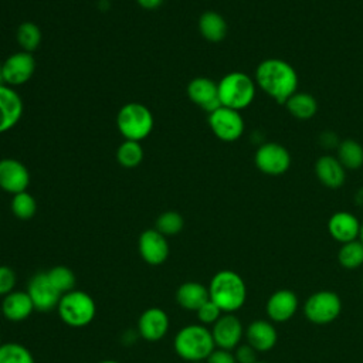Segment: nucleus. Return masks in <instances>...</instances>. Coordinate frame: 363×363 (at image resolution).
<instances>
[{"label":"nucleus","mask_w":363,"mask_h":363,"mask_svg":"<svg viewBox=\"0 0 363 363\" xmlns=\"http://www.w3.org/2000/svg\"><path fill=\"white\" fill-rule=\"evenodd\" d=\"M255 84L277 104H285L298 89V74L285 60L267 58L255 69Z\"/></svg>","instance_id":"nucleus-1"},{"label":"nucleus","mask_w":363,"mask_h":363,"mask_svg":"<svg viewBox=\"0 0 363 363\" xmlns=\"http://www.w3.org/2000/svg\"><path fill=\"white\" fill-rule=\"evenodd\" d=\"M208 295L223 313H234L245 303L247 286L241 275L235 271L221 269L213 275L208 285Z\"/></svg>","instance_id":"nucleus-2"},{"label":"nucleus","mask_w":363,"mask_h":363,"mask_svg":"<svg viewBox=\"0 0 363 363\" xmlns=\"http://www.w3.org/2000/svg\"><path fill=\"white\" fill-rule=\"evenodd\" d=\"M174 352L186 362H206L216 349L211 330L201 323L183 326L174 336Z\"/></svg>","instance_id":"nucleus-3"},{"label":"nucleus","mask_w":363,"mask_h":363,"mask_svg":"<svg viewBox=\"0 0 363 363\" xmlns=\"http://www.w3.org/2000/svg\"><path fill=\"white\" fill-rule=\"evenodd\" d=\"M255 81L240 71L228 72L218 82V99L221 106L241 111L250 106L255 98Z\"/></svg>","instance_id":"nucleus-4"},{"label":"nucleus","mask_w":363,"mask_h":363,"mask_svg":"<svg viewBox=\"0 0 363 363\" xmlns=\"http://www.w3.org/2000/svg\"><path fill=\"white\" fill-rule=\"evenodd\" d=\"M57 312L65 325L71 328H84L94 320L96 305L89 294L72 289L61 296Z\"/></svg>","instance_id":"nucleus-5"},{"label":"nucleus","mask_w":363,"mask_h":363,"mask_svg":"<svg viewBox=\"0 0 363 363\" xmlns=\"http://www.w3.org/2000/svg\"><path fill=\"white\" fill-rule=\"evenodd\" d=\"M116 126L126 140L140 142L153 129V115L147 106L139 102H130L119 109Z\"/></svg>","instance_id":"nucleus-6"},{"label":"nucleus","mask_w":363,"mask_h":363,"mask_svg":"<svg viewBox=\"0 0 363 363\" xmlns=\"http://www.w3.org/2000/svg\"><path fill=\"white\" fill-rule=\"evenodd\" d=\"M342 312V299L333 291H316L303 303L306 319L315 325H328L339 318Z\"/></svg>","instance_id":"nucleus-7"},{"label":"nucleus","mask_w":363,"mask_h":363,"mask_svg":"<svg viewBox=\"0 0 363 363\" xmlns=\"http://www.w3.org/2000/svg\"><path fill=\"white\" fill-rule=\"evenodd\" d=\"M254 163L264 174L279 176L289 169L291 155L285 146L277 142H267L257 149Z\"/></svg>","instance_id":"nucleus-8"},{"label":"nucleus","mask_w":363,"mask_h":363,"mask_svg":"<svg viewBox=\"0 0 363 363\" xmlns=\"http://www.w3.org/2000/svg\"><path fill=\"white\" fill-rule=\"evenodd\" d=\"M208 125L213 133L224 142H234L244 133V121L240 111L225 106L208 113Z\"/></svg>","instance_id":"nucleus-9"},{"label":"nucleus","mask_w":363,"mask_h":363,"mask_svg":"<svg viewBox=\"0 0 363 363\" xmlns=\"http://www.w3.org/2000/svg\"><path fill=\"white\" fill-rule=\"evenodd\" d=\"M27 294L34 305V309L40 312L57 309L62 296L50 282L47 272H37L30 278L27 284Z\"/></svg>","instance_id":"nucleus-10"},{"label":"nucleus","mask_w":363,"mask_h":363,"mask_svg":"<svg viewBox=\"0 0 363 363\" xmlns=\"http://www.w3.org/2000/svg\"><path fill=\"white\" fill-rule=\"evenodd\" d=\"M210 330L216 347L234 350L240 345L245 329L234 313H223Z\"/></svg>","instance_id":"nucleus-11"},{"label":"nucleus","mask_w":363,"mask_h":363,"mask_svg":"<svg viewBox=\"0 0 363 363\" xmlns=\"http://www.w3.org/2000/svg\"><path fill=\"white\" fill-rule=\"evenodd\" d=\"M138 250L142 259L149 265H162L169 257V242L156 228L145 230L138 240Z\"/></svg>","instance_id":"nucleus-12"},{"label":"nucleus","mask_w":363,"mask_h":363,"mask_svg":"<svg viewBox=\"0 0 363 363\" xmlns=\"http://www.w3.org/2000/svg\"><path fill=\"white\" fill-rule=\"evenodd\" d=\"M30 184L28 169L17 159H1L0 160V189L17 194L26 191Z\"/></svg>","instance_id":"nucleus-13"},{"label":"nucleus","mask_w":363,"mask_h":363,"mask_svg":"<svg viewBox=\"0 0 363 363\" xmlns=\"http://www.w3.org/2000/svg\"><path fill=\"white\" fill-rule=\"evenodd\" d=\"M3 71L6 85L11 88L23 85L33 77L35 71L34 57L31 55V52L26 51L14 52L3 62Z\"/></svg>","instance_id":"nucleus-14"},{"label":"nucleus","mask_w":363,"mask_h":363,"mask_svg":"<svg viewBox=\"0 0 363 363\" xmlns=\"http://www.w3.org/2000/svg\"><path fill=\"white\" fill-rule=\"evenodd\" d=\"M299 306L298 296L291 289H278L269 295L265 305L267 316L271 322L284 323L294 318Z\"/></svg>","instance_id":"nucleus-15"},{"label":"nucleus","mask_w":363,"mask_h":363,"mask_svg":"<svg viewBox=\"0 0 363 363\" xmlns=\"http://www.w3.org/2000/svg\"><path fill=\"white\" fill-rule=\"evenodd\" d=\"M169 326L167 313L157 306L147 308L138 319V333L147 342L160 340L167 333Z\"/></svg>","instance_id":"nucleus-16"},{"label":"nucleus","mask_w":363,"mask_h":363,"mask_svg":"<svg viewBox=\"0 0 363 363\" xmlns=\"http://www.w3.org/2000/svg\"><path fill=\"white\" fill-rule=\"evenodd\" d=\"M187 95L196 105L201 106L206 112L211 113L221 106L218 99L217 82L206 77H197L187 85Z\"/></svg>","instance_id":"nucleus-17"},{"label":"nucleus","mask_w":363,"mask_h":363,"mask_svg":"<svg viewBox=\"0 0 363 363\" xmlns=\"http://www.w3.org/2000/svg\"><path fill=\"white\" fill-rule=\"evenodd\" d=\"M360 225L362 221H359L354 214L349 211H336L328 221V231L335 241L345 244L359 240Z\"/></svg>","instance_id":"nucleus-18"},{"label":"nucleus","mask_w":363,"mask_h":363,"mask_svg":"<svg viewBox=\"0 0 363 363\" xmlns=\"http://www.w3.org/2000/svg\"><path fill=\"white\" fill-rule=\"evenodd\" d=\"M23 115V101L9 85L0 86V133L10 130Z\"/></svg>","instance_id":"nucleus-19"},{"label":"nucleus","mask_w":363,"mask_h":363,"mask_svg":"<svg viewBox=\"0 0 363 363\" xmlns=\"http://www.w3.org/2000/svg\"><path fill=\"white\" fill-rule=\"evenodd\" d=\"M244 336L247 339V343L252 346L257 352H268L278 342V333L274 323L264 319H257L251 322L245 328Z\"/></svg>","instance_id":"nucleus-20"},{"label":"nucleus","mask_w":363,"mask_h":363,"mask_svg":"<svg viewBox=\"0 0 363 363\" xmlns=\"http://www.w3.org/2000/svg\"><path fill=\"white\" fill-rule=\"evenodd\" d=\"M315 174L328 189H339L346 180V169L336 156L330 155H323L315 162Z\"/></svg>","instance_id":"nucleus-21"},{"label":"nucleus","mask_w":363,"mask_h":363,"mask_svg":"<svg viewBox=\"0 0 363 363\" xmlns=\"http://www.w3.org/2000/svg\"><path fill=\"white\" fill-rule=\"evenodd\" d=\"M33 311L35 309L27 291H13L1 301V313L10 322L26 320Z\"/></svg>","instance_id":"nucleus-22"},{"label":"nucleus","mask_w":363,"mask_h":363,"mask_svg":"<svg viewBox=\"0 0 363 363\" xmlns=\"http://www.w3.org/2000/svg\"><path fill=\"white\" fill-rule=\"evenodd\" d=\"M208 299V288L196 281L183 282L176 291V301L186 311L196 312Z\"/></svg>","instance_id":"nucleus-23"},{"label":"nucleus","mask_w":363,"mask_h":363,"mask_svg":"<svg viewBox=\"0 0 363 363\" xmlns=\"http://www.w3.org/2000/svg\"><path fill=\"white\" fill-rule=\"evenodd\" d=\"M199 31L204 40L220 43L227 35V23L217 11H204L199 18Z\"/></svg>","instance_id":"nucleus-24"},{"label":"nucleus","mask_w":363,"mask_h":363,"mask_svg":"<svg viewBox=\"0 0 363 363\" xmlns=\"http://www.w3.org/2000/svg\"><path fill=\"white\" fill-rule=\"evenodd\" d=\"M286 106V111L299 121H308L315 116L318 112V102L313 98V95L308 92H295L292 96L288 98V101L284 104Z\"/></svg>","instance_id":"nucleus-25"},{"label":"nucleus","mask_w":363,"mask_h":363,"mask_svg":"<svg viewBox=\"0 0 363 363\" xmlns=\"http://www.w3.org/2000/svg\"><path fill=\"white\" fill-rule=\"evenodd\" d=\"M337 160L347 170H357L363 166V146L354 139H345L337 145Z\"/></svg>","instance_id":"nucleus-26"},{"label":"nucleus","mask_w":363,"mask_h":363,"mask_svg":"<svg viewBox=\"0 0 363 363\" xmlns=\"http://www.w3.org/2000/svg\"><path fill=\"white\" fill-rule=\"evenodd\" d=\"M337 261L346 269H356L363 265V242L360 240L349 241L340 245Z\"/></svg>","instance_id":"nucleus-27"},{"label":"nucleus","mask_w":363,"mask_h":363,"mask_svg":"<svg viewBox=\"0 0 363 363\" xmlns=\"http://www.w3.org/2000/svg\"><path fill=\"white\" fill-rule=\"evenodd\" d=\"M143 159V147L136 140L122 142L116 150V160L121 166L126 169H132L140 164Z\"/></svg>","instance_id":"nucleus-28"},{"label":"nucleus","mask_w":363,"mask_h":363,"mask_svg":"<svg viewBox=\"0 0 363 363\" xmlns=\"http://www.w3.org/2000/svg\"><path fill=\"white\" fill-rule=\"evenodd\" d=\"M45 272H47V277H48L50 282L52 284V286L61 295L74 289V286H75V274L71 268H68L65 265H57V267H52L51 269H48Z\"/></svg>","instance_id":"nucleus-29"},{"label":"nucleus","mask_w":363,"mask_h":363,"mask_svg":"<svg viewBox=\"0 0 363 363\" xmlns=\"http://www.w3.org/2000/svg\"><path fill=\"white\" fill-rule=\"evenodd\" d=\"M17 43L23 51L31 52L41 43V30L35 23L26 21L17 28Z\"/></svg>","instance_id":"nucleus-30"},{"label":"nucleus","mask_w":363,"mask_h":363,"mask_svg":"<svg viewBox=\"0 0 363 363\" xmlns=\"http://www.w3.org/2000/svg\"><path fill=\"white\" fill-rule=\"evenodd\" d=\"M0 363H34L31 352L16 342L0 345Z\"/></svg>","instance_id":"nucleus-31"},{"label":"nucleus","mask_w":363,"mask_h":363,"mask_svg":"<svg viewBox=\"0 0 363 363\" xmlns=\"http://www.w3.org/2000/svg\"><path fill=\"white\" fill-rule=\"evenodd\" d=\"M11 213L20 220H30L37 211V201L35 199L26 191L17 193L11 199Z\"/></svg>","instance_id":"nucleus-32"},{"label":"nucleus","mask_w":363,"mask_h":363,"mask_svg":"<svg viewBox=\"0 0 363 363\" xmlns=\"http://www.w3.org/2000/svg\"><path fill=\"white\" fill-rule=\"evenodd\" d=\"M184 220L177 211H164L156 220V230L164 237L176 235L183 230Z\"/></svg>","instance_id":"nucleus-33"},{"label":"nucleus","mask_w":363,"mask_h":363,"mask_svg":"<svg viewBox=\"0 0 363 363\" xmlns=\"http://www.w3.org/2000/svg\"><path fill=\"white\" fill-rule=\"evenodd\" d=\"M196 313L200 323L206 326V325H214L218 320V318L223 315V311L211 299H208L196 311Z\"/></svg>","instance_id":"nucleus-34"},{"label":"nucleus","mask_w":363,"mask_h":363,"mask_svg":"<svg viewBox=\"0 0 363 363\" xmlns=\"http://www.w3.org/2000/svg\"><path fill=\"white\" fill-rule=\"evenodd\" d=\"M17 282V275L13 268L7 265H0V295L6 296L14 291Z\"/></svg>","instance_id":"nucleus-35"},{"label":"nucleus","mask_w":363,"mask_h":363,"mask_svg":"<svg viewBox=\"0 0 363 363\" xmlns=\"http://www.w3.org/2000/svg\"><path fill=\"white\" fill-rule=\"evenodd\" d=\"M257 354H258V352L248 343L238 345L234 349V357H235L237 363H255V362H258Z\"/></svg>","instance_id":"nucleus-36"},{"label":"nucleus","mask_w":363,"mask_h":363,"mask_svg":"<svg viewBox=\"0 0 363 363\" xmlns=\"http://www.w3.org/2000/svg\"><path fill=\"white\" fill-rule=\"evenodd\" d=\"M206 363H237V360L231 350L216 347L206 359Z\"/></svg>","instance_id":"nucleus-37"},{"label":"nucleus","mask_w":363,"mask_h":363,"mask_svg":"<svg viewBox=\"0 0 363 363\" xmlns=\"http://www.w3.org/2000/svg\"><path fill=\"white\" fill-rule=\"evenodd\" d=\"M136 1L142 9H146V10H155L163 3V0H136Z\"/></svg>","instance_id":"nucleus-38"},{"label":"nucleus","mask_w":363,"mask_h":363,"mask_svg":"<svg viewBox=\"0 0 363 363\" xmlns=\"http://www.w3.org/2000/svg\"><path fill=\"white\" fill-rule=\"evenodd\" d=\"M354 201H356L357 206L363 207V187H360V189L356 191V194H354Z\"/></svg>","instance_id":"nucleus-39"},{"label":"nucleus","mask_w":363,"mask_h":363,"mask_svg":"<svg viewBox=\"0 0 363 363\" xmlns=\"http://www.w3.org/2000/svg\"><path fill=\"white\" fill-rule=\"evenodd\" d=\"M6 85V79H4V71H3V64H0V86Z\"/></svg>","instance_id":"nucleus-40"},{"label":"nucleus","mask_w":363,"mask_h":363,"mask_svg":"<svg viewBox=\"0 0 363 363\" xmlns=\"http://www.w3.org/2000/svg\"><path fill=\"white\" fill-rule=\"evenodd\" d=\"M359 240L363 242V221H362V225H360V235H359Z\"/></svg>","instance_id":"nucleus-41"},{"label":"nucleus","mask_w":363,"mask_h":363,"mask_svg":"<svg viewBox=\"0 0 363 363\" xmlns=\"http://www.w3.org/2000/svg\"><path fill=\"white\" fill-rule=\"evenodd\" d=\"M99 363H119V362H116V360H111V359H108V360H102V362H99Z\"/></svg>","instance_id":"nucleus-42"},{"label":"nucleus","mask_w":363,"mask_h":363,"mask_svg":"<svg viewBox=\"0 0 363 363\" xmlns=\"http://www.w3.org/2000/svg\"><path fill=\"white\" fill-rule=\"evenodd\" d=\"M255 363H267V362H261V360H258V362H255Z\"/></svg>","instance_id":"nucleus-43"},{"label":"nucleus","mask_w":363,"mask_h":363,"mask_svg":"<svg viewBox=\"0 0 363 363\" xmlns=\"http://www.w3.org/2000/svg\"><path fill=\"white\" fill-rule=\"evenodd\" d=\"M190 363H203V362H190Z\"/></svg>","instance_id":"nucleus-44"},{"label":"nucleus","mask_w":363,"mask_h":363,"mask_svg":"<svg viewBox=\"0 0 363 363\" xmlns=\"http://www.w3.org/2000/svg\"><path fill=\"white\" fill-rule=\"evenodd\" d=\"M0 345H1V336H0Z\"/></svg>","instance_id":"nucleus-45"},{"label":"nucleus","mask_w":363,"mask_h":363,"mask_svg":"<svg viewBox=\"0 0 363 363\" xmlns=\"http://www.w3.org/2000/svg\"><path fill=\"white\" fill-rule=\"evenodd\" d=\"M362 288H363V279H362Z\"/></svg>","instance_id":"nucleus-46"}]
</instances>
